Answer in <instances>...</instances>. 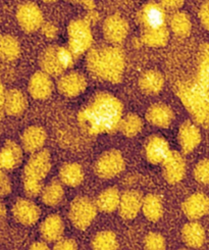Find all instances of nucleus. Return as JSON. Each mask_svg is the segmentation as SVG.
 Listing matches in <instances>:
<instances>
[{
    "label": "nucleus",
    "mask_w": 209,
    "mask_h": 250,
    "mask_svg": "<svg viewBox=\"0 0 209 250\" xmlns=\"http://www.w3.org/2000/svg\"><path fill=\"white\" fill-rule=\"evenodd\" d=\"M123 112V104L119 98L100 92L79 111L78 121L80 127L89 135L110 134L120 129Z\"/></svg>",
    "instance_id": "f257e3e1"
},
{
    "label": "nucleus",
    "mask_w": 209,
    "mask_h": 250,
    "mask_svg": "<svg viewBox=\"0 0 209 250\" xmlns=\"http://www.w3.org/2000/svg\"><path fill=\"white\" fill-rule=\"evenodd\" d=\"M125 53L115 46L91 49L87 55L89 72L100 80L112 84L120 83L125 72Z\"/></svg>",
    "instance_id": "f03ea898"
},
{
    "label": "nucleus",
    "mask_w": 209,
    "mask_h": 250,
    "mask_svg": "<svg viewBox=\"0 0 209 250\" xmlns=\"http://www.w3.org/2000/svg\"><path fill=\"white\" fill-rule=\"evenodd\" d=\"M176 93L193 120L200 126L209 128V90L200 88L190 80L177 84Z\"/></svg>",
    "instance_id": "7ed1b4c3"
},
{
    "label": "nucleus",
    "mask_w": 209,
    "mask_h": 250,
    "mask_svg": "<svg viewBox=\"0 0 209 250\" xmlns=\"http://www.w3.org/2000/svg\"><path fill=\"white\" fill-rule=\"evenodd\" d=\"M51 169V157L47 150L34 152L22 173V185L30 197L38 196L43 189V181Z\"/></svg>",
    "instance_id": "20e7f679"
},
{
    "label": "nucleus",
    "mask_w": 209,
    "mask_h": 250,
    "mask_svg": "<svg viewBox=\"0 0 209 250\" xmlns=\"http://www.w3.org/2000/svg\"><path fill=\"white\" fill-rule=\"evenodd\" d=\"M75 55L68 47L49 46L46 48L39 59L41 70L50 77L63 75L74 64Z\"/></svg>",
    "instance_id": "39448f33"
},
{
    "label": "nucleus",
    "mask_w": 209,
    "mask_h": 250,
    "mask_svg": "<svg viewBox=\"0 0 209 250\" xmlns=\"http://www.w3.org/2000/svg\"><path fill=\"white\" fill-rule=\"evenodd\" d=\"M68 49L75 58L83 55L91 49L93 35L90 22L87 20H75L67 27Z\"/></svg>",
    "instance_id": "423d86ee"
},
{
    "label": "nucleus",
    "mask_w": 209,
    "mask_h": 250,
    "mask_svg": "<svg viewBox=\"0 0 209 250\" xmlns=\"http://www.w3.org/2000/svg\"><path fill=\"white\" fill-rule=\"evenodd\" d=\"M97 214L95 202L87 197L76 198L69 207L68 218L78 230H86Z\"/></svg>",
    "instance_id": "0eeeda50"
},
{
    "label": "nucleus",
    "mask_w": 209,
    "mask_h": 250,
    "mask_svg": "<svg viewBox=\"0 0 209 250\" xmlns=\"http://www.w3.org/2000/svg\"><path fill=\"white\" fill-rule=\"evenodd\" d=\"M125 168L123 154L118 150L102 153L95 164V173L101 179H112L120 175Z\"/></svg>",
    "instance_id": "6e6552de"
},
{
    "label": "nucleus",
    "mask_w": 209,
    "mask_h": 250,
    "mask_svg": "<svg viewBox=\"0 0 209 250\" xmlns=\"http://www.w3.org/2000/svg\"><path fill=\"white\" fill-rule=\"evenodd\" d=\"M17 20L20 27L26 33H34L41 29L44 18L41 9L34 2L21 3L17 10Z\"/></svg>",
    "instance_id": "1a4fd4ad"
},
{
    "label": "nucleus",
    "mask_w": 209,
    "mask_h": 250,
    "mask_svg": "<svg viewBox=\"0 0 209 250\" xmlns=\"http://www.w3.org/2000/svg\"><path fill=\"white\" fill-rule=\"evenodd\" d=\"M138 21L143 30H155L167 26L166 10L160 3L148 2L138 14Z\"/></svg>",
    "instance_id": "9d476101"
},
{
    "label": "nucleus",
    "mask_w": 209,
    "mask_h": 250,
    "mask_svg": "<svg viewBox=\"0 0 209 250\" xmlns=\"http://www.w3.org/2000/svg\"><path fill=\"white\" fill-rule=\"evenodd\" d=\"M129 29V24L123 17L112 15L104 21L103 36L111 44H120L126 38Z\"/></svg>",
    "instance_id": "9b49d317"
},
{
    "label": "nucleus",
    "mask_w": 209,
    "mask_h": 250,
    "mask_svg": "<svg viewBox=\"0 0 209 250\" xmlns=\"http://www.w3.org/2000/svg\"><path fill=\"white\" fill-rule=\"evenodd\" d=\"M87 88V80L84 75L78 72H71L63 75L59 82L57 89L65 97H77L82 94Z\"/></svg>",
    "instance_id": "f8f14e48"
},
{
    "label": "nucleus",
    "mask_w": 209,
    "mask_h": 250,
    "mask_svg": "<svg viewBox=\"0 0 209 250\" xmlns=\"http://www.w3.org/2000/svg\"><path fill=\"white\" fill-rule=\"evenodd\" d=\"M164 176L169 184H178L186 174V163L184 157L178 151H169L164 161Z\"/></svg>",
    "instance_id": "ddd939ff"
},
{
    "label": "nucleus",
    "mask_w": 209,
    "mask_h": 250,
    "mask_svg": "<svg viewBox=\"0 0 209 250\" xmlns=\"http://www.w3.org/2000/svg\"><path fill=\"white\" fill-rule=\"evenodd\" d=\"M178 139L183 152L188 154L194 151L200 144L201 132L194 123L187 121L181 125Z\"/></svg>",
    "instance_id": "4468645a"
},
{
    "label": "nucleus",
    "mask_w": 209,
    "mask_h": 250,
    "mask_svg": "<svg viewBox=\"0 0 209 250\" xmlns=\"http://www.w3.org/2000/svg\"><path fill=\"white\" fill-rule=\"evenodd\" d=\"M28 90L34 99L44 100L48 98L53 91L51 77L43 71L36 72L30 78Z\"/></svg>",
    "instance_id": "2eb2a0df"
},
{
    "label": "nucleus",
    "mask_w": 209,
    "mask_h": 250,
    "mask_svg": "<svg viewBox=\"0 0 209 250\" xmlns=\"http://www.w3.org/2000/svg\"><path fill=\"white\" fill-rule=\"evenodd\" d=\"M183 212L190 220H198L209 211V198L203 193H194L183 202Z\"/></svg>",
    "instance_id": "dca6fc26"
},
{
    "label": "nucleus",
    "mask_w": 209,
    "mask_h": 250,
    "mask_svg": "<svg viewBox=\"0 0 209 250\" xmlns=\"http://www.w3.org/2000/svg\"><path fill=\"white\" fill-rule=\"evenodd\" d=\"M15 219L21 225L32 226L40 219V208L28 199H19L13 207Z\"/></svg>",
    "instance_id": "f3484780"
},
{
    "label": "nucleus",
    "mask_w": 209,
    "mask_h": 250,
    "mask_svg": "<svg viewBox=\"0 0 209 250\" xmlns=\"http://www.w3.org/2000/svg\"><path fill=\"white\" fill-rule=\"evenodd\" d=\"M170 149L167 141L161 136H151L145 145V154L150 164H162Z\"/></svg>",
    "instance_id": "a211bd4d"
},
{
    "label": "nucleus",
    "mask_w": 209,
    "mask_h": 250,
    "mask_svg": "<svg viewBox=\"0 0 209 250\" xmlns=\"http://www.w3.org/2000/svg\"><path fill=\"white\" fill-rule=\"evenodd\" d=\"M143 197L140 193L131 190L126 191L121 196L119 210L121 217L125 220H133L142 208Z\"/></svg>",
    "instance_id": "6ab92c4d"
},
{
    "label": "nucleus",
    "mask_w": 209,
    "mask_h": 250,
    "mask_svg": "<svg viewBox=\"0 0 209 250\" xmlns=\"http://www.w3.org/2000/svg\"><path fill=\"white\" fill-rule=\"evenodd\" d=\"M22 160V151L15 141L8 140L0 147V170H10L20 166Z\"/></svg>",
    "instance_id": "aec40b11"
},
{
    "label": "nucleus",
    "mask_w": 209,
    "mask_h": 250,
    "mask_svg": "<svg viewBox=\"0 0 209 250\" xmlns=\"http://www.w3.org/2000/svg\"><path fill=\"white\" fill-rule=\"evenodd\" d=\"M47 139V133L39 126L27 128L21 135V145L28 152L34 153L40 150Z\"/></svg>",
    "instance_id": "412c9836"
},
{
    "label": "nucleus",
    "mask_w": 209,
    "mask_h": 250,
    "mask_svg": "<svg viewBox=\"0 0 209 250\" xmlns=\"http://www.w3.org/2000/svg\"><path fill=\"white\" fill-rule=\"evenodd\" d=\"M64 232V224L59 214H50L46 218L41 226L40 233L45 241L56 242L63 237Z\"/></svg>",
    "instance_id": "4be33fe9"
},
{
    "label": "nucleus",
    "mask_w": 209,
    "mask_h": 250,
    "mask_svg": "<svg viewBox=\"0 0 209 250\" xmlns=\"http://www.w3.org/2000/svg\"><path fill=\"white\" fill-rule=\"evenodd\" d=\"M146 120L149 124L159 128H167L173 120V112L169 106L164 104L151 105L146 112Z\"/></svg>",
    "instance_id": "5701e85b"
},
{
    "label": "nucleus",
    "mask_w": 209,
    "mask_h": 250,
    "mask_svg": "<svg viewBox=\"0 0 209 250\" xmlns=\"http://www.w3.org/2000/svg\"><path fill=\"white\" fill-rule=\"evenodd\" d=\"M28 101L25 94L18 89H10L5 92L4 110L11 117L21 116L27 108Z\"/></svg>",
    "instance_id": "b1692460"
},
{
    "label": "nucleus",
    "mask_w": 209,
    "mask_h": 250,
    "mask_svg": "<svg viewBox=\"0 0 209 250\" xmlns=\"http://www.w3.org/2000/svg\"><path fill=\"white\" fill-rule=\"evenodd\" d=\"M193 81L203 89L209 90V43L202 44L198 52V64Z\"/></svg>",
    "instance_id": "393cba45"
},
{
    "label": "nucleus",
    "mask_w": 209,
    "mask_h": 250,
    "mask_svg": "<svg viewBox=\"0 0 209 250\" xmlns=\"http://www.w3.org/2000/svg\"><path fill=\"white\" fill-rule=\"evenodd\" d=\"M165 86V77L160 72L150 70L145 72L139 79V87L142 92L148 95L159 93Z\"/></svg>",
    "instance_id": "a878e982"
},
{
    "label": "nucleus",
    "mask_w": 209,
    "mask_h": 250,
    "mask_svg": "<svg viewBox=\"0 0 209 250\" xmlns=\"http://www.w3.org/2000/svg\"><path fill=\"white\" fill-rule=\"evenodd\" d=\"M182 237L187 246L191 248H200L205 242V230L199 223L191 222L183 227Z\"/></svg>",
    "instance_id": "bb28decb"
},
{
    "label": "nucleus",
    "mask_w": 209,
    "mask_h": 250,
    "mask_svg": "<svg viewBox=\"0 0 209 250\" xmlns=\"http://www.w3.org/2000/svg\"><path fill=\"white\" fill-rule=\"evenodd\" d=\"M83 167L77 163H67L60 169V179L62 183L68 187H77L84 181Z\"/></svg>",
    "instance_id": "cd10ccee"
},
{
    "label": "nucleus",
    "mask_w": 209,
    "mask_h": 250,
    "mask_svg": "<svg viewBox=\"0 0 209 250\" xmlns=\"http://www.w3.org/2000/svg\"><path fill=\"white\" fill-rule=\"evenodd\" d=\"M121 200V194L117 188L111 187L102 191L96 199L97 209L103 212H112L118 209Z\"/></svg>",
    "instance_id": "c85d7f7f"
},
{
    "label": "nucleus",
    "mask_w": 209,
    "mask_h": 250,
    "mask_svg": "<svg viewBox=\"0 0 209 250\" xmlns=\"http://www.w3.org/2000/svg\"><path fill=\"white\" fill-rule=\"evenodd\" d=\"M141 210L150 222H158L164 214V204L161 198L156 194H148L143 198Z\"/></svg>",
    "instance_id": "c756f323"
},
{
    "label": "nucleus",
    "mask_w": 209,
    "mask_h": 250,
    "mask_svg": "<svg viewBox=\"0 0 209 250\" xmlns=\"http://www.w3.org/2000/svg\"><path fill=\"white\" fill-rule=\"evenodd\" d=\"M169 39V31L167 27L155 30H143L141 41L149 47L159 48L167 44Z\"/></svg>",
    "instance_id": "7c9ffc66"
},
{
    "label": "nucleus",
    "mask_w": 209,
    "mask_h": 250,
    "mask_svg": "<svg viewBox=\"0 0 209 250\" xmlns=\"http://www.w3.org/2000/svg\"><path fill=\"white\" fill-rule=\"evenodd\" d=\"M21 54V45L17 38L10 35L0 36V59L4 62H14Z\"/></svg>",
    "instance_id": "2f4dec72"
},
{
    "label": "nucleus",
    "mask_w": 209,
    "mask_h": 250,
    "mask_svg": "<svg viewBox=\"0 0 209 250\" xmlns=\"http://www.w3.org/2000/svg\"><path fill=\"white\" fill-rule=\"evenodd\" d=\"M40 194L44 204L48 207H55L63 200L64 190L59 181H51L49 184L43 187Z\"/></svg>",
    "instance_id": "473e14b6"
},
{
    "label": "nucleus",
    "mask_w": 209,
    "mask_h": 250,
    "mask_svg": "<svg viewBox=\"0 0 209 250\" xmlns=\"http://www.w3.org/2000/svg\"><path fill=\"white\" fill-rule=\"evenodd\" d=\"M170 30L179 37H187L192 31V22L189 16L182 11L173 14L169 20Z\"/></svg>",
    "instance_id": "72a5a7b5"
},
{
    "label": "nucleus",
    "mask_w": 209,
    "mask_h": 250,
    "mask_svg": "<svg viewBox=\"0 0 209 250\" xmlns=\"http://www.w3.org/2000/svg\"><path fill=\"white\" fill-rule=\"evenodd\" d=\"M92 248L95 250H114L119 248L117 236L110 231L98 233L92 240Z\"/></svg>",
    "instance_id": "f704fd0d"
},
{
    "label": "nucleus",
    "mask_w": 209,
    "mask_h": 250,
    "mask_svg": "<svg viewBox=\"0 0 209 250\" xmlns=\"http://www.w3.org/2000/svg\"><path fill=\"white\" fill-rule=\"evenodd\" d=\"M142 128H143V121L140 117L135 115V113H130V115L123 118L121 127H120L123 134L129 138L137 136L142 131Z\"/></svg>",
    "instance_id": "c9c22d12"
},
{
    "label": "nucleus",
    "mask_w": 209,
    "mask_h": 250,
    "mask_svg": "<svg viewBox=\"0 0 209 250\" xmlns=\"http://www.w3.org/2000/svg\"><path fill=\"white\" fill-rule=\"evenodd\" d=\"M194 177L199 183L209 185V157L196 165L194 168Z\"/></svg>",
    "instance_id": "e433bc0d"
},
{
    "label": "nucleus",
    "mask_w": 209,
    "mask_h": 250,
    "mask_svg": "<svg viewBox=\"0 0 209 250\" xmlns=\"http://www.w3.org/2000/svg\"><path fill=\"white\" fill-rule=\"evenodd\" d=\"M145 248L148 250H164L166 249V240L158 233H149L145 238Z\"/></svg>",
    "instance_id": "4c0bfd02"
},
{
    "label": "nucleus",
    "mask_w": 209,
    "mask_h": 250,
    "mask_svg": "<svg viewBox=\"0 0 209 250\" xmlns=\"http://www.w3.org/2000/svg\"><path fill=\"white\" fill-rule=\"evenodd\" d=\"M11 191V184L3 170H0V198L7 196Z\"/></svg>",
    "instance_id": "58836bf2"
},
{
    "label": "nucleus",
    "mask_w": 209,
    "mask_h": 250,
    "mask_svg": "<svg viewBox=\"0 0 209 250\" xmlns=\"http://www.w3.org/2000/svg\"><path fill=\"white\" fill-rule=\"evenodd\" d=\"M56 250H76L78 249V245L73 239H61L57 240L54 247Z\"/></svg>",
    "instance_id": "ea45409f"
},
{
    "label": "nucleus",
    "mask_w": 209,
    "mask_h": 250,
    "mask_svg": "<svg viewBox=\"0 0 209 250\" xmlns=\"http://www.w3.org/2000/svg\"><path fill=\"white\" fill-rule=\"evenodd\" d=\"M199 19L202 26L209 31V1L202 4L199 10Z\"/></svg>",
    "instance_id": "a19ab883"
},
{
    "label": "nucleus",
    "mask_w": 209,
    "mask_h": 250,
    "mask_svg": "<svg viewBox=\"0 0 209 250\" xmlns=\"http://www.w3.org/2000/svg\"><path fill=\"white\" fill-rule=\"evenodd\" d=\"M41 30H42V33L47 38L52 39L57 35V28L53 24H51V22H46V24L43 22Z\"/></svg>",
    "instance_id": "79ce46f5"
},
{
    "label": "nucleus",
    "mask_w": 209,
    "mask_h": 250,
    "mask_svg": "<svg viewBox=\"0 0 209 250\" xmlns=\"http://www.w3.org/2000/svg\"><path fill=\"white\" fill-rule=\"evenodd\" d=\"M159 1L164 8L167 9H178L184 4V0H159Z\"/></svg>",
    "instance_id": "37998d69"
},
{
    "label": "nucleus",
    "mask_w": 209,
    "mask_h": 250,
    "mask_svg": "<svg viewBox=\"0 0 209 250\" xmlns=\"http://www.w3.org/2000/svg\"><path fill=\"white\" fill-rule=\"evenodd\" d=\"M5 88L4 86L0 83V121L5 116V110H4V97H5Z\"/></svg>",
    "instance_id": "c03bdc74"
},
{
    "label": "nucleus",
    "mask_w": 209,
    "mask_h": 250,
    "mask_svg": "<svg viewBox=\"0 0 209 250\" xmlns=\"http://www.w3.org/2000/svg\"><path fill=\"white\" fill-rule=\"evenodd\" d=\"M67 1L82 5L88 10H93L95 8V2L93 0H67Z\"/></svg>",
    "instance_id": "a18cd8bd"
},
{
    "label": "nucleus",
    "mask_w": 209,
    "mask_h": 250,
    "mask_svg": "<svg viewBox=\"0 0 209 250\" xmlns=\"http://www.w3.org/2000/svg\"><path fill=\"white\" fill-rule=\"evenodd\" d=\"M30 248L35 250H47L49 247L45 242H35L31 245Z\"/></svg>",
    "instance_id": "49530a36"
},
{
    "label": "nucleus",
    "mask_w": 209,
    "mask_h": 250,
    "mask_svg": "<svg viewBox=\"0 0 209 250\" xmlns=\"http://www.w3.org/2000/svg\"><path fill=\"white\" fill-rule=\"evenodd\" d=\"M4 213H5V208L3 207V204L0 202V217H1V215H3Z\"/></svg>",
    "instance_id": "de8ad7c7"
},
{
    "label": "nucleus",
    "mask_w": 209,
    "mask_h": 250,
    "mask_svg": "<svg viewBox=\"0 0 209 250\" xmlns=\"http://www.w3.org/2000/svg\"><path fill=\"white\" fill-rule=\"evenodd\" d=\"M42 1H44L46 3H52V2H55L56 0H42Z\"/></svg>",
    "instance_id": "09e8293b"
},
{
    "label": "nucleus",
    "mask_w": 209,
    "mask_h": 250,
    "mask_svg": "<svg viewBox=\"0 0 209 250\" xmlns=\"http://www.w3.org/2000/svg\"><path fill=\"white\" fill-rule=\"evenodd\" d=\"M207 1H209V0H207Z\"/></svg>",
    "instance_id": "8fccbe9b"
}]
</instances>
